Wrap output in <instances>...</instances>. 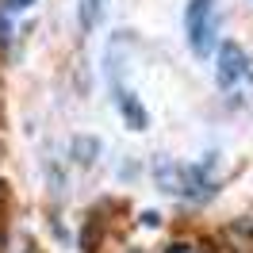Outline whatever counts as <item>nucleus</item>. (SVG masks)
<instances>
[{"instance_id":"obj_2","label":"nucleus","mask_w":253,"mask_h":253,"mask_svg":"<svg viewBox=\"0 0 253 253\" xmlns=\"http://www.w3.org/2000/svg\"><path fill=\"white\" fill-rule=\"evenodd\" d=\"M250 69V62H246V50L238 46V42H222L219 50V73H215V81H219V88H234L238 77Z\"/></svg>"},{"instance_id":"obj_4","label":"nucleus","mask_w":253,"mask_h":253,"mask_svg":"<svg viewBox=\"0 0 253 253\" xmlns=\"http://www.w3.org/2000/svg\"><path fill=\"white\" fill-rule=\"evenodd\" d=\"M104 16V0H81L77 4V19H81V35H88Z\"/></svg>"},{"instance_id":"obj_8","label":"nucleus","mask_w":253,"mask_h":253,"mask_svg":"<svg viewBox=\"0 0 253 253\" xmlns=\"http://www.w3.org/2000/svg\"><path fill=\"white\" fill-rule=\"evenodd\" d=\"M196 253H222V250L211 242V238H207V242H200V250H196Z\"/></svg>"},{"instance_id":"obj_10","label":"nucleus","mask_w":253,"mask_h":253,"mask_svg":"<svg viewBox=\"0 0 253 253\" xmlns=\"http://www.w3.org/2000/svg\"><path fill=\"white\" fill-rule=\"evenodd\" d=\"M142 222H146V226H158L161 219H158V211H146V215H142Z\"/></svg>"},{"instance_id":"obj_11","label":"nucleus","mask_w":253,"mask_h":253,"mask_svg":"<svg viewBox=\"0 0 253 253\" xmlns=\"http://www.w3.org/2000/svg\"><path fill=\"white\" fill-rule=\"evenodd\" d=\"M8 250V230H4V226H0V253Z\"/></svg>"},{"instance_id":"obj_5","label":"nucleus","mask_w":253,"mask_h":253,"mask_svg":"<svg viewBox=\"0 0 253 253\" xmlns=\"http://www.w3.org/2000/svg\"><path fill=\"white\" fill-rule=\"evenodd\" d=\"M69 150H73V161H77V165H92L96 154H100V142L88 138V134H77V138L69 142Z\"/></svg>"},{"instance_id":"obj_1","label":"nucleus","mask_w":253,"mask_h":253,"mask_svg":"<svg viewBox=\"0 0 253 253\" xmlns=\"http://www.w3.org/2000/svg\"><path fill=\"white\" fill-rule=\"evenodd\" d=\"M215 0H188V12H184V31H188V46L207 58L211 42H215Z\"/></svg>"},{"instance_id":"obj_9","label":"nucleus","mask_w":253,"mask_h":253,"mask_svg":"<svg viewBox=\"0 0 253 253\" xmlns=\"http://www.w3.org/2000/svg\"><path fill=\"white\" fill-rule=\"evenodd\" d=\"M4 211H8V184L0 180V215H4Z\"/></svg>"},{"instance_id":"obj_3","label":"nucleus","mask_w":253,"mask_h":253,"mask_svg":"<svg viewBox=\"0 0 253 253\" xmlns=\"http://www.w3.org/2000/svg\"><path fill=\"white\" fill-rule=\"evenodd\" d=\"M115 104H119V111H123V119H126V126L130 130H146L150 126V115H146V108H142V100L134 92H115Z\"/></svg>"},{"instance_id":"obj_12","label":"nucleus","mask_w":253,"mask_h":253,"mask_svg":"<svg viewBox=\"0 0 253 253\" xmlns=\"http://www.w3.org/2000/svg\"><path fill=\"white\" fill-rule=\"evenodd\" d=\"M130 253H142V250H130Z\"/></svg>"},{"instance_id":"obj_6","label":"nucleus","mask_w":253,"mask_h":253,"mask_svg":"<svg viewBox=\"0 0 253 253\" xmlns=\"http://www.w3.org/2000/svg\"><path fill=\"white\" fill-rule=\"evenodd\" d=\"M35 0H4V12H23V8H31Z\"/></svg>"},{"instance_id":"obj_7","label":"nucleus","mask_w":253,"mask_h":253,"mask_svg":"<svg viewBox=\"0 0 253 253\" xmlns=\"http://www.w3.org/2000/svg\"><path fill=\"white\" fill-rule=\"evenodd\" d=\"M165 253H196V250H192L188 242H173V246H169V250H165Z\"/></svg>"}]
</instances>
